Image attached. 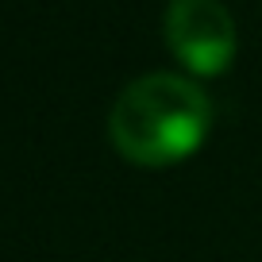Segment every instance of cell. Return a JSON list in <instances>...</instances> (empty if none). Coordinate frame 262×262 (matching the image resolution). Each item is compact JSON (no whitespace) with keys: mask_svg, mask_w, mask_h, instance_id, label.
Wrapping results in <instances>:
<instances>
[{"mask_svg":"<svg viewBox=\"0 0 262 262\" xmlns=\"http://www.w3.org/2000/svg\"><path fill=\"white\" fill-rule=\"evenodd\" d=\"M166 42L193 74H224L235 58V24L220 0H170Z\"/></svg>","mask_w":262,"mask_h":262,"instance_id":"obj_2","label":"cell"},{"mask_svg":"<svg viewBox=\"0 0 262 262\" xmlns=\"http://www.w3.org/2000/svg\"><path fill=\"white\" fill-rule=\"evenodd\" d=\"M212 131V100L181 74H143L116 97L108 135L123 158L170 166L189 158Z\"/></svg>","mask_w":262,"mask_h":262,"instance_id":"obj_1","label":"cell"}]
</instances>
